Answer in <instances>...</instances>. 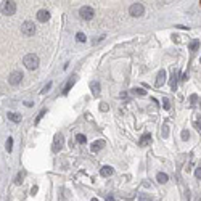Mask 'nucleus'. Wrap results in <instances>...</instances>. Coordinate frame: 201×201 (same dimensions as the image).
<instances>
[{"instance_id":"obj_1","label":"nucleus","mask_w":201,"mask_h":201,"mask_svg":"<svg viewBox=\"0 0 201 201\" xmlns=\"http://www.w3.org/2000/svg\"><path fill=\"white\" fill-rule=\"evenodd\" d=\"M23 63H24V66L27 68V69H37L39 68V56L35 55V53H27L26 56H24V60H23Z\"/></svg>"},{"instance_id":"obj_2","label":"nucleus","mask_w":201,"mask_h":201,"mask_svg":"<svg viewBox=\"0 0 201 201\" xmlns=\"http://www.w3.org/2000/svg\"><path fill=\"white\" fill-rule=\"evenodd\" d=\"M2 13L6 16H11L16 13V3L13 2V0H5L2 3Z\"/></svg>"},{"instance_id":"obj_3","label":"nucleus","mask_w":201,"mask_h":201,"mask_svg":"<svg viewBox=\"0 0 201 201\" xmlns=\"http://www.w3.org/2000/svg\"><path fill=\"white\" fill-rule=\"evenodd\" d=\"M63 145H64V137H63V134H55L53 145H52V151H53V153H58V151H61Z\"/></svg>"},{"instance_id":"obj_4","label":"nucleus","mask_w":201,"mask_h":201,"mask_svg":"<svg viewBox=\"0 0 201 201\" xmlns=\"http://www.w3.org/2000/svg\"><path fill=\"white\" fill-rule=\"evenodd\" d=\"M21 32H23L26 37H31V35L35 34V26L32 21H24L23 26H21Z\"/></svg>"},{"instance_id":"obj_5","label":"nucleus","mask_w":201,"mask_h":201,"mask_svg":"<svg viewBox=\"0 0 201 201\" xmlns=\"http://www.w3.org/2000/svg\"><path fill=\"white\" fill-rule=\"evenodd\" d=\"M129 13H131V16H134V18H140L143 13H145V8H143L142 3H132L131 8H129Z\"/></svg>"},{"instance_id":"obj_6","label":"nucleus","mask_w":201,"mask_h":201,"mask_svg":"<svg viewBox=\"0 0 201 201\" xmlns=\"http://www.w3.org/2000/svg\"><path fill=\"white\" fill-rule=\"evenodd\" d=\"M79 16L85 21H90L93 16H95V11H93L92 6H82L81 10H79Z\"/></svg>"},{"instance_id":"obj_7","label":"nucleus","mask_w":201,"mask_h":201,"mask_svg":"<svg viewBox=\"0 0 201 201\" xmlns=\"http://www.w3.org/2000/svg\"><path fill=\"white\" fill-rule=\"evenodd\" d=\"M21 79H23V73H21V71H13L8 76V82L11 85H18L21 82Z\"/></svg>"},{"instance_id":"obj_8","label":"nucleus","mask_w":201,"mask_h":201,"mask_svg":"<svg viewBox=\"0 0 201 201\" xmlns=\"http://www.w3.org/2000/svg\"><path fill=\"white\" fill-rule=\"evenodd\" d=\"M164 82H166V71L161 69L159 73H158V76H156V82H155V85H156L158 89H159V87H163V85H164Z\"/></svg>"},{"instance_id":"obj_9","label":"nucleus","mask_w":201,"mask_h":201,"mask_svg":"<svg viewBox=\"0 0 201 201\" xmlns=\"http://www.w3.org/2000/svg\"><path fill=\"white\" fill-rule=\"evenodd\" d=\"M37 19L40 21V23H47V21L50 19V11L48 10H39L37 11Z\"/></svg>"},{"instance_id":"obj_10","label":"nucleus","mask_w":201,"mask_h":201,"mask_svg":"<svg viewBox=\"0 0 201 201\" xmlns=\"http://www.w3.org/2000/svg\"><path fill=\"white\" fill-rule=\"evenodd\" d=\"M103 147H105V140H95L90 145V150L93 153H97V151H100V150H103Z\"/></svg>"},{"instance_id":"obj_11","label":"nucleus","mask_w":201,"mask_h":201,"mask_svg":"<svg viewBox=\"0 0 201 201\" xmlns=\"http://www.w3.org/2000/svg\"><path fill=\"white\" fill-rule=\"evenodd\" d=\"M100 89H102V87H100V84L97 81H92L90 82V90H92V95L93 97H98L100 95Z\"/></svg>"},{"instance_id":"obj_12","label":"nucleus","mask_w":201,"mask_h":201,"mask_svg":"<svg viewBox=\"0 0 201 201\" xmlns=\"http://www.w3.org/2000/svg\"><path fill=\"white\" fill-rule=\"evenodd\" d=\"M100 175H102V177H110V175H113V167H111V166H103L102 169H100Z\"/></svg>"},{"instance_id":"obj_13","label":"nucleus","mask_w":201,"mask_h":201,"mask_svg":"<svg viewBox=\"0 0 201 201\" xmlns=\"http://www.w3.org/2000/svg\"><path fill=\"white\" fill-rule=\"evenodd\" d=\"M74 84H76V76H73V77H71L69 81H68L66 87H64V90H63V93H64V95H68V93H69V90H71V87H73Z\"/></svg>"},{"instance_id":"obj_14","label":"nucleus","mask_w":201,"mask_h":201,"mask_svg":"<svg viewBox=\"0 0 201 201\" xmlns=\"http://www.w3.org/2000/svg\"><path fill=\"white\" fill-rule=\"evenodd\" d=\"M150 142H151V135H150V134L142 135V139H140V147H147Z\"/></svg>"},{"instance_id":"obj_15","label":"nucleus","mask_w":201,"mask_h":201,"mask_svg":"<svg viewBox=\"0 0 201 201\" xmlns=\"http://www.w3.org/2000/svg\"><path fill=\"white\" fill-rule=\"evenodd\" d=\"M156 180L159 182V183H166L169 180V175L167 174H164V172H159V174L156 175Z\"/></svg>"},{"instance_id":"obj_16","label":"nucleus","mask_w":201,"mask_h":201,"mask_svg":"<svg viewBox=\"0 0 201 201\" xmlns=\"http://www.w3.org/2000/svg\"><path fill=\"white\" fill-rule=\"evenodd\" d=\"M6 116H8V119L13 121V123H19V121H21V114H18V113H11V111H10Z\"/></svg>"},{"instance_id":"obj_17","label":"nucleus","mask_w":201,"mask_h":201,"mask_svg":"<svg viewBox=\"0 0 201 201\" xmlns=\"http://www.w3.org/2000/svg\"><path fill=\"white\" fill-rule=\"evenodd\" d=\"M171 89L175 90L177 89V73L175 69H172V79H171Z\"/></svg>"},{"instance_id":"obj_18","label":"nucleus","mask_w":201,"mask_h":201,"mask_svg":"<svg viewBox=\"0 0 201 201\" xmlns=\"http://www.w3.org/2000/svg\"><path fill=\"white\" fill-rule=\"evenodd\" d=\"M198 47H199V40H198V39L191 40L190 44H188V50H190V52H196V50H198Z\"/></svg>"},{"instance_id":"obj_19","label":"nucleus","mask_w":201,"mask_h":201,"mask_svg":"<svg viewBox=\"0 0 201 201\" xmlns=\"http://www.w3.org/2000/svg\"><path fill=\"white\" fill-rule=\"evenodd\" d=\"M132 92L135 93V95H140V97H145V95H147V92L143 90V89H140V87H135V89H132Z\"/></svg>"},{"instance_id":"obj_20","label":"nucleus","mask_w":201,"mask_h":201,"mask_svg":"<svg viewBox=\"0 0 201 201\" xmlns=\"http://www.w3.org/2000/svg\"><path fill=\"white\" fill-rule=\"evenodd\" d=\"M76 142H77V143H85V142H87V139H85L84 134H77V135H76Z\"/></svg>"},{"instance_id":"obj_21","label":"nucleus","mask_w":201,"mask_h":201,"mask_svg":"<svg viewBox=\"0 0 201 201\" xmlns=\"http://www.w3.org/2000/svg\"><path fill=\"white\" fill-rule=\"evenodd\" d=\"M196 103H198V95H196V93H193V95H190V105L196 106Z\"/></svg>"},{"instance_id":"obj_22","label":"nucleus","mask_w":201,"mask_h":201,"mask_svg":"<svg viewBox=\"0 0 201 201\" xmlns=\"http://www.w3.org/2000/svg\"><path fill=\"white\" fill-rule=\"evenodd\" d=\"M23 179H24V172H18V175H16V179H15V183L19 185L21 182H23Z\"/></svg>"},{"instance_id":"obj_23","label":"nucleus","mask_w":201,"mask_h":201,"mask_svg":"<svg viewBox=\"0 0 201 201\" xmlns=\"http://www.w3.org/2000/svg\"><path fill=\"white\" fill-rule=\"evenodd\" d=\"M167 135H169V127H167V126H163L161 137H163V139H167Z\"/></svg>"},{"instance_id":"obj_24","label":"nucleus","mask_w":201,"mask_h":201,"mask_svg":"<svg viewBox=\"0 0 201 201\" xmlns=\"http://www.w3.org/2000/svg\"><path fill=\"white\" fill-rule=\"evenodd\" d=\"M11 150H13V139L11 137H8V140H6V151H11Z\"/></svg>"},{"instance_id":"obj_25","label":"nucleus","mask_w":201,"mask_h":201,"mask_svg":"<svg viewBox=\"0 0 201 201\" xmlns=\"http://www.w3.org/2000/svg\"><path fill=\"white\" fill-rule=\"evenodd\" d=\"M76 40L82 44V42H85V35H84L82 32H77V34H76Z\"/></svg>"},{"instance_id":"obj_26","label":"nucleus","mask_w":201,"mask_h":201,"mask_svg":"<svg viewBox=\"0 0 201 201\" xmlns=\"http://www.w3.org/2000/svg\"><path fill=\"white\" fill-rule=\"evenodd\" d=\"M50 89H52V82H47V85H44V89L40 90V93H42V95H44V93H47Z\"/></svg>"},{"instance_id":"obj_27","label":"nucleus","mask_w":201,"mask_h":201,"mask_svg":"<svg viewBox=\"0 0 201 201\" xmlns=\"http://www.w3.org/2000/svg\"><path fill=\"white\" fill-rule=\"evenodd\" d=\"M180 135H182V140H185V142L190 139V132L187 131V129H185V131H182V134H180Z\"/></svg>"},{"instance_id":"obj_28","label":"nucleus","mask_w":201,"mask_h":201,"mask_svg":"<svg viewBox=\"0 0 201 201\" xmlns=\"http://www.w3.org/2000/svg\"><path fill=\"white\" fill-rule=\"evenodd\" d=\"M45 113H47L45 110H42V111L39 113V116H37V118H35V124H39V123H40V119H42V118H44V116H45Z\"/></svg>"},{"instance_id":"obj_29","label":"nucleus","mask_w":201,"mask_h":201,"mask_svg":"<svg viewBox=\"0 0 201 201\" xmlns=\"http://www.w3.org/2000/svg\"><path fill=\"white\" fill-rule=\"evenodd\" d=\"M163 106H164L166 110L171 108V103H169V100H167V98H164V100H163Z\"/></svg>"},{"instance_id":"obj_30","label":"nucleus","mask_w":201,"mask_h":201,"mask_svg":"<svg viewBox=\"0 0 201 201\" xmlns=\"http://www.w3.org/2000/svg\"><path fill=\"white\" fill-rule=\"evenodd\" d=\"M139 201H150V198L145 195V193H142V195L139 196Z\"/></svg>"},{"instance_id":"obj_31","label":"nucleus","mask_w":201,"mask_h":201,"mask_svg":"<svg viewBox=\"0 0 201 201\" xmlns=\"http://www.w3.org/2000/svg\"><path fill=\"white\" fill-rule=\"evenodd\" d=\"M108 108H110V106L106 105V103H102V105H100V110H102V111H108Z\"/></svg>"},{"instance_id":"obj_32","label":"nucleus","mask_w":201,"mask_h":201,"mask_svg":"<svg viewBox=\"0 0 201 201\" xmlns=\"http://www.w3.org/2000/svg\"><path fill=\"white\" fill-rule=\"evenodd\" d=\"M37 191H39V187H37V185H34L32 188H31V195H35Z\"/></svg>"},{"instance_id":"obj_33","label":"nucleus","mask_w":201,"mask_h":201,"mask_svg":"<svg viewBox=\"0 0 201 201\" xmlns=\"http://www.w3.org/2000/svg\"><path fill=\"white\" fill-rule=\"evenodd\" d=\"M195 126H196V129H198V131L201 132V118H199V119H196V123H195Z\"/></svg>"},{"instance_id":"obj_34","label":"nucleus","mask_w":201,"mask_h":201,"mask_svg":"<svg viewBox=\"0 0 201 201\" xmlns=\"http://www.w3.org/2000/svg\"><path fill=\"white\" fill-rule=\"evenodd\" d=\"M195 175H196V179H199V177H201V169H196V172H195Z\"/></svg>"},{"instance_id":"obj_35","label":"nucleus","mask_w":201,"mask_h":201,"mask_svg":"<svg viewBox=\"0 0 201 201\" xmlns=\"http://www.w3.org/2000/svg\"><path fill=\"white\" fill-rule=\"evenodd\" d=\"M24 105H26V106H27V108H31V106H32V105H34V103H32V102H24Z\"/></svg>"},{"instance_id":"obj_36","label":"nucleus","mask_w":201,"mask_h":201,"mask_svg":"<svg viewBox=\"0 0 201 201\" xmlns=\"http://www.w3.org/2000/svg\"><path fill=\"white\" fill-rule=\"evenodd\" d=\"M108 201H114V198H113V196H108Z\"/></svg>"},{"instance_id":"obj_37","label":"nucleus","mask_w":201,"mask_h":201,"mask_svg":"<svg viewBox=\"0 0 201 201\" xmlns=\"http://www.w3.org/2000/svg\"><path fill=\"white\" fill-rule=\"evenodd\" d=\"M90 201H100V199H98V198H92Z\"/></svg>"},{"instance_id":"obj_38","label":"nucleus","mask_w":201,"mask_h":201,"mask_svg":"<svg viewBox=\"0 0 201 201\" xmlns=\"http://www.w3.org/2000/svg\"><path fill=\"white\" fill-rule=\"evenodd\" d=\"M199 63H201V58H199Z\"/></svg>"}]
</instances>
